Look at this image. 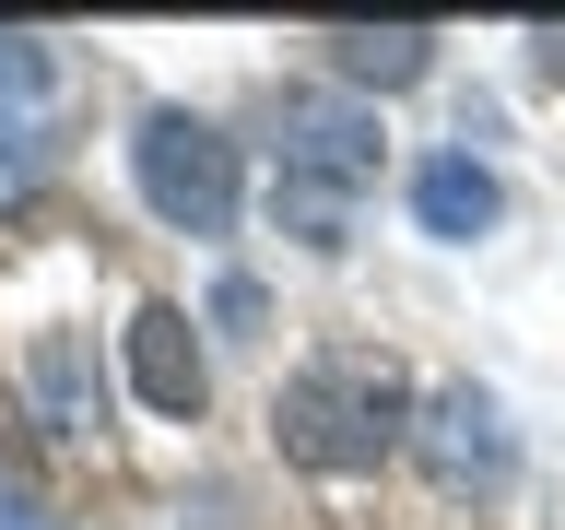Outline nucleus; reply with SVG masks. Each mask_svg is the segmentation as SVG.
Here are the masks:
<instances>
[{"mask_svg":"<svg viewBox=\"0 0 565 530\" xmlns=\"http://www.w3.org/2000/svg\"><path fill=\"white\" fill-rule=\"evenodd\" d=\"M0 530H60V507H47V495H24V484H0Z\"/></svg>","mask_w":565,"mask_h":530,"instance_id":"nucleus-11","label":"nucleus"},{"mask_svg":"<svg viewBox=\"0 0 565 530\" xmlns=\"http://www.w3.org/2000/svg\"><path fill=\"white\" fill-rule=\"evenodd\" d=\"M130 389H141L166 424H189V413L212 401V365H201V342H189V307L153 295V307L130 318Z\"/></svg>","mask_w":565,"mask_h":530,"instance_id":"nucleus-6","label":"nucleus"},{"mask_svg":"<svg viewBox=\"0 0 565 530\" xmlns=\"http://www.w3.org/2000/svg\"><path fill=\"white\" fill-rule=\"evenodd\" d=\"M494 212H507V189H494V166H471V153H424L413 166V224L424 236H494Z\"/></svg>","mask_w":565,"mask_h":530,"instance_id":"nucleus-7","label":"nucleus"},{"mask_svg":"<svg viewBox=\"0 0 565 530\" xmlns=\"http://www.w3.org/2000/svg\"><path fill=\"white\" fill-rule=\"evenodd\" d=\"M413 378H401V353L377 342H330L307 353L295 378H282L271 424H282V448L307 459V471H377L388 448H413Z\"/></svg>","mask_w":565,"mask_h":530,"instance_id":"nucleus-1","label":"nucleus"},{"mask_svg":"<svg viewBox=\"0 0 565 530\" xmlns=\"http://www.w3.org/2000/svg\"><path fill=\"white\" fill-rule=\"evenodd\" d=\"M413 459L436 471V495H494L507 484V413H494L483 389H424Z\"/></svg>","mask_w":565,"mask_h":530,"instance_id":"nucleus-4","label":"nucleus"},{"mask_svg":"<svg viewBox=\"0 0 565 530\" xmlns=\"http://www.w3.org/2000/svg\"><path fill=\"white\" fill-rule=\"evenodd\" d=\"M130 177H141V201L166 212L177 236H224L247 201V166H236V141L212 130V118H189V106H153L130 130Z\"/></svg>","mask_w":565,"mask_h":530,"instance_id":"nucleus-2","label":"nucleus"},{"mask_svg":"<svg viewBox=\"0 0 565 530\" xmlns=\"http://www.w3.org/2000/svg\"><path fill=\"white\" fill-rule=\"evenodd\" d=\"M24 413L60 436V448H95L106 436V365L83 330H35L24 342Z\"/></svg>","mask_w":565,"mask_h":530,"instance_id":"nucleus-5","label":"nucleus"},{"mask_svg":"<svg viewBox=\"0 0 565 530\" xmlns=\"http://www.w3.org/2000/svg\"><path fill=\"white\" fill-rule=\"evenodd\" d=\"M35 177H47V141H35V130H12V118H0V201H24Z\"/></svg>","mask_w":565,"mask_h":530,"instance_id":"nucleus-10","label":"nucleus"},{"mask_svg":"<svg viewBox=\"0 0 565 530\" xmlns=\"http://www.w3.org/2000/svg\"><path fill=\"white\" fill-rule=\"evenodd\" d=\"M47 95V47H35V35H0V118H12V130H24V106Z\"/></svg>","mask_w":565,"mask_h":530,"instance_id":"nucleus-9","label":"nucleus"},{"mask_svg":"<svg viewBox=\"0 0 565 530\" xmlns=\"http://www.w3.org/2000/svg\"><path fill=\"white\" fill-rule=\"evenodd\" d=\"M318 47H330V71H342L353 95H401V83L436 71V35L424 24H330Z\"/></svg>","mask_w":565,"mask_h":530,"instance_id":"nucleus-8","label":"nucleus"},{"mask_svg":"<svg viewBox=\"0 0 565 530\" xmlns=\"http://www.w3.org/2000/svg\"><path fill=\"white\" fill-rule=\"evenodd\" d=\"M282 177L330 189V201H365L377 189V118L342 106V95H295L282 106Z\"/></svg>","mask_w":565,"mask_h":530,"instance_id":"nucleus-3","label":"nucleus"}]
</instances>
